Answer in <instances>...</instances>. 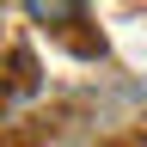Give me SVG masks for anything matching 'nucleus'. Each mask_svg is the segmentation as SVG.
<instances>
[{"label":"nucleus","instance_id":"obj_1","mask_svg":"<svg viewBox=\"0 0 147 147\" xmlns=\"http://www.w3.org/2000/svg\"><path fill=\"white\" fill-rule=\"evenodd\" d=\"M86 0H25V12L37 18V25H61V18H74Z\"/></svg>","mask_w":147,"mask_h":147}]
</instances>
